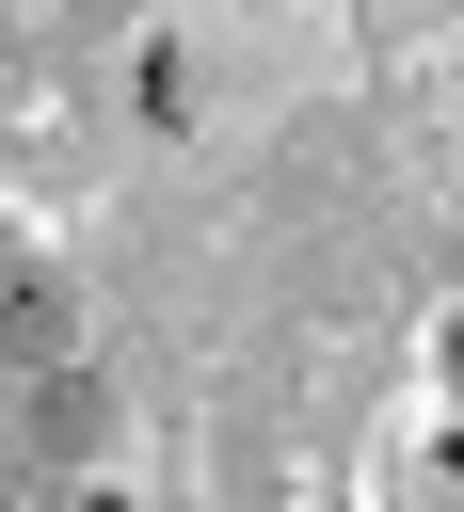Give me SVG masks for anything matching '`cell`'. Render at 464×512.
I'll use <instances>...</instances> for the list:
<instances>
[{"mask_svg": "<svg viewBox=\"0 0 464 512\" xmlns=\"http://www.w3.org/2000/svg\"><path fill=\"white\" fill-rule=\"evenodd\" d=\"M0 352H64V288L16 272V288H0Z\"/></svg>", "mask_w": 464, "mask_h": 512, "instance_id": "cell-1", "label": "cell"}]
</instances>
